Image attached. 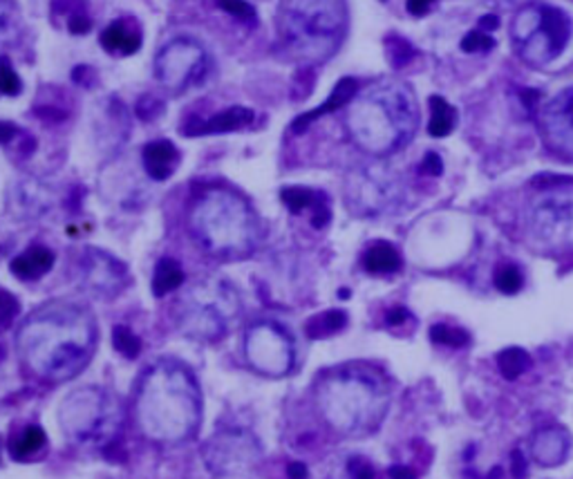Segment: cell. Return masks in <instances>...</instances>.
Masks as SVG:
<instances>
[{
    "label": "cell",
    "instance_id": "cell-1",
    "mask_svg": "<svg viewBox=\"0 0 573 479\" xmlns=\"http://www.w3.org/2000/svg\"><path fill=\"white\" fill-rule=\"evenodd\" d=\"M347 132L361 150L377 157L401 150L415 137L419 106L408 84L381 79L347 103Z\"/></svg>",
    "mask_w": 573,
    "mask_h": 479
},
{
    "label": "cell",
    "instance_id": "cell-2",
    "mask_svg": "<svg viewBox=\"0 0 573 479\" xmlns=\"http://www.w3.org/2000/svg\"><path fill=\"white\" fill-rule=\"evenodd\" d=\"M278 32L284 50L298 61H327L346 38V0H283Z\"/></svg>",
    "mask_w": 573,
    "mask_h": 479
},
{
    "label": "cell",
    "instance_id": "cell-3",
    "mask_svg": "<svg viewBox=\"0 0 573 479\" xmlns=\"http://www.w3.org/2000/svg\"><path fill=\"white\" fill-rule=\"evenodd\" d=\"M571 36V16L551 3L524 5L511 20L513 50L531 68H545L555 61L569 47Z\"/></svg>",
    "mask_w": 573,
    "mask_h": 479
},
{
    "label": "cell",
    "instance_id": "cell-4",
    "mask_svg": "<svg viewBox=\"0 0 573 479\" xmlns=\"http://www.w3.org/2000/svg\"><path fill=\"white\" fill-rule=\"evenodd\" d=\"M197 236L215 253H231L251 247L253 218L247 204L234 196L213 193L195 213Z\"/></svg>",
    "mask_w": 573,
    "mask_h": 479
},
{
    "label": "cell",
    "instance_id": "cell-5",
    "mask_svg": "<svg viewBox=\"0 0 573 479\" xmlns=\"http://www.w3.org/2000/svg\"><path fill=\"white\" fill-rule=\"evenodd\" d=\"M527 231L536 247L546 251L573 249V188L564 180L529 202Z\"/></svg>",
    "mask_w": 573,
    "mask_h": 479
},
{
    "label": "cell",
    "instance_id": "cell-6",
    "mask_svg": "<svg viewBox=\"0 0 573 479\" xmlns=\"http://www.w3.org/2000/svg\"><path fill=\"white\" fill-rule=\"evenodd\" d=\"M403 182L396 171L383 166V164H370L361 166L347 177L346 197L352 213L361 218H377V215L390 213L403 200Z\"/></svg>",
    "mask_w": 573,
    "mask_h": 479
},
{
    "label": "cell",
    "instance_id": "cell-7",
    "mask_svg": "<svg viewBox=\"0 0 573 479\" xmlns=\"http://www.w3.org/2000/svg\"><path fill=\"white\" fill-rule=\"evenodd\" d=\"M209 70V52L195 38L178 36L155 56V79L171 92H184L200 84Z\"/></svg>",
    "mask_w": 573,
    "mask_h": 479
},
{
    "label": "cell",
    "instance_id": "cell-8",
    "mask_svg": "<svg viewBox=\"0 0 573 479\" xmlns=\"http://www.w3.org/2000/svg\"><path fill=\"white\" fill-rule=\"evenodd\" d=\"M540 126L549 148L560 157L573 159V85L562 88L542 106Z\"/></svg>",
    "mask_w": 573,
    "mask_h": 479
},
{
    "label": "cell",
    "instance_id": "cell-9",
    "mask_svg": "<svg viewBox=\"0 0 573 479\" xmlns=\"http://www.w3.org/2000/svg\"><path fill=\"white\" fill-rule=\"evenodd\" d=\"M256 119L251 108L244 106H231L228 110L218 112L215 116L206 119V122L200 124H188V128H184V135H219V132H234L240 131V128L249 126V124Z\"/></svg>",
    "mask_w": 573,
    "mask_h": 479
},
{
    "label": "cell",
    "instance_id": "cell-10",
    "mask_svg": "<svg viewBox=\"0 0 573 479\" xmlns=\"http://www.w3.org/2000/svg\"><path fill=\"white\" fill-rule=\"evenodd\" d=\"M531 451L540 466H558L569 457V451H571V437H569L567 430L558 428V426L542 428L540 433L533 437Z\"/></svg>",
    "mask_w": 573,
    "mask_h": 479
},
{
    "label": "cell",
    "instance_id": "cell-11",
    "mask_svg": "<svg viewBox=\"0 0 573 479\" xmlns=\"http://www.w3.org/2000/svg\"><path fill=\"white\" fill-rule=\"evenodd\" d=\"M144 166L146 172L153 177L155 182H163V180H168V177L178 171L179 150L175 148L173 141H150L144 148Z\"/></svg>",
    "mask_w": 573,
    "mask_h": 479
},
{
    "label": "cell",
    "instance_id": "cell-12",
    "mask_svg": "<svg viewBox=\"0 0 573 479\" xmlns=\"http://www.w3.org/2000/svg\"><path fill=\"white\" fill-rule=\"evenodd\" d=\"M356 92H359V84H356L354 79H350V76H347V79H340L338 84H336V88L331 90V97L327 99V101L322 103V106H318L316 110L300 115L298 119H296V122L291 124V131H294V132L307 131L309 124L316 122L318 116H322V115H327V112H334V110H338V108L347 106V103H350L352 99L356 97Z\"/></svg>",
    "mask_w": 573,
    "mask_h": 479
},
{
    "label": "cell",
    "instance_id": "cell-13",
    "mask_svg": "<svg viewBox=\"0 0 573 479\" xmlns=\"http://www.w3.org/2000/svg\"><path fill=\"white\" fill-rule=\"evenodd\" d=\"M101 45L110 54L131 56L141 47V32L128 20H115L103 29Z\"/></svg>",
    "mask_w": 573,
    "mask_h": 479
},
{
    "label": "cell",
    "instance_id": "cell-14",
    "mask_svg": "<svg viewBox=\"0 0 573 479\" xmlns=\"http://www.w3.org/2000/svg\"><path fill=\"white\" fill-rule=\"evenodd\" d=\"M54 267V253L45 247H32L12 260L10 269L20 280H36Z\"/></svg>",
    "mask_w": 573,
    "mask_h": 479
},
{
    "label": "cell",
    "instance_id": "cell-15",
    "mask_svg": "<svg viewBox=\"0 0 573 479\" xmlns=\"http://www.w3.org/2000/svg\"><path fill=\"white\" fill-rule=\"evenodd\" d=\"M88 283L92 284L97 291H107V289H115L119 283V274H122V269H119V265L112 258L103 256V253H97L92 251L88 256Z\"/></svg>",
    "mask_w": 573,
    "mask_h": 479
},
{
    "label": "cell",
    "instance_id": "cell-16",
    "mask_svg": "<svg viewBox=\"0 0 573 479\" xmlns=\"http://www.w3.org/2000/svg\"><path fill=\"white\" fill-rule=\"evenodd\" d=\"M363 267L370 274H394L401 269V256L392 244L377 243L363 253Z\"/></svg>",
    "mask_w": 573,
    "mask_h": 479
},
{
    "label": "cell",
    "instance_id": "cell-17",
    "mask_svg": "<svg viewBox=\"0 0 573 479\" xmlns=\"http://www.w3.org/2000/svg\"><path fill=\"white\" fill-rule=\"evenodd\" d=\"M430 124H428V135L430 137H448L452 132L457 124V112L446 99L442 97H430Z\"/></svg>",
    "mask_w": 573,
    "mask_h": 479
},
{
    "label": "cell",
    "instance_id": "cell-18",
    "mask_svg": "<svg viewBox=\"0 0 573 479\" xmlns=\"http://www.w3.org/2000/svg\"><path fill=\"white\" fill-rule=\"evenodd\" d=\"M182 283H184V271L178 262L171 260V258H163V260L157 262V267H155V275H153L155 296L157 298L166 296V293L175 291Z\"/></svg>",
    "mask_w": 573,
    "mask_h": 479
},
{
    "label": "cell",
    "instance_id": "cell-19",
    "mask_svg": "<svg viewBox=\"0 0 573 479\" xmlns=\"http://www.w3.org/2000/svg\"><path fill=\"white\" fill-rule=\"evenodd\" d=\"M59 12L66 16L68 29L76 36L88 34L90 28H92V20H90L84 0H54V14H59Z\"/></svg>",
    "mask_w": 573,
    "mask_h": 479
},
{
    "label": "cell",
    "instance_id": "cell-20",
    "mask_svg": "<svg viewBox=\"0 0 573 479\" xmlns=\"http://www.w3.org/2000/svg\"><path fill=\"white\" fill-rule=\"evenodd\" d=\"M347 325V314L340 312V309H331V312L318 314L312 321H307V334L309 339H322V336H330L340 331Z\"/></svg>",
    "mask_w": 573,
    "mask_h": 479
},
{
    "label": "cell",
    "instance_id": "cell-21",
    "mask_svg": "<svg viewBox=\"0 0 573 479\" xmlns=\"http://www.w3.org/2000/svg\"><path fill=\"white\" fill-rule=\"evenodd\" d=\"M497 368L502 372V377L513 381V379H518L520 374H524L531 368V356L520 347H508L497 354Z\"/></svg>",
    "mask_w": 573,
    "mask_h": 479
},
{
    "label": "cell",
    "instance_id": "cell-22",
    "mask_svg": "<svg viewBox=\"0 0 573 479\" xmlns=\"http://www.w3.org/2000/svg\"><path fill=\"white\" fill-rule=\"evenodd\" d=\"M43 446H45V433H43L38 426H29V428H25L23 433L14 439V443H12V455H14V459L25 461L29 455L41 451Z\"/></svg>",
    "mask_w": 573,
    "mask_h": 479
},
{
    "label": "cell",
    "instance_id": "cell-23",
    "mask_svg": "<svg viewBox=\"0 0 573 479\" xmlns=\"http://www.w3.org/2000/svg\"><path fill=\"white\" fill-rule=\"evenodd\" d=\"M280 197H283L284 206L291 211V213H303L305 209H316V206H321L322 202H325V197L318 196V193L309 191V188H303V187H290V188H283V193H280Z\"/></svg>",
    "mask_w": 573,
    "mask_h": 479
},
{
    "label": "cell",
    "instance_id": "cell-24",
    "mask_svg": "<svg viewBox=\"0 0 573 479\" xmlns=\"http://www.w3.org/2000/svg\"><path fill=\"white\" fill-rule=\"evenodd\" d=\"M19 38V16L7 5V0H0V56L3 52L12 47Z\"/></svg>",
    "mask_w": 573,
    "mask_h": 479
},
{
    "label": "cell",
    "instance_id": "cell-25",
    "mask_svg": "<svg viewBox=\"0 0 573 479\" xmlns=\"http://www.w3.org/2000/svg\"><path fill=\"white\" fill-rule=\"evenodd\" d=\"M112 343H115V349L126 358H137L141 352V340L126 325H117L112 330Z\"/></svg>",
    "mask_w": 573,
    "mask_h": 479
},
{
    "label": "cell",
    "instance_id": "cell-26",
    "mask_svg": "<svg viewBox=\"0 0 573 479\" xmlns=\"http://www.w3.org/2000/svg\"><path fill=\"white\" fill-rule=\"evenodd\" d=\"M430 339L439 345H448V347H464L468 343V334L464 330H457V327L450 325H439L430 327Z\"/></svg>",
    "mask_w": 573,
    "mask_h": 479
},
{
    "label": "cell",
    "instance_id": "cell-27",
    "mask_svg": "<svg viewBox=\"0 0 573 479\" xmlns=\"http://www.w3.org/2000/svg\"><path fill=\"white\" fill-rule=\"evenodd\" d=\"M20 90H23V84H20L14 66H12L7 56H0V94H5V97H19Z\"/></svg>",
    "mask_w": 573,
    "mask_h": 479
},
{
    "label": "cell",
    "instance_id": "cell-28",
    "mask_svg": "<svg viewBox=\"0 0 573 479\" xmlns=\"http://www.w3.org/2000/svg\"><path fill=\"white\" fill-rule=\"evenodd\" d=\"M495 287L502 293H508V296L518 293L520 289H522V274L518 271V267H499V269L495 271Z\"/></svg>",
    "mask_w": 573,
    "mask_h": 479
},
{
    "label": "cell",
    "instance_id": "cell-29",
    "mask_svg": "<svg viewBox=\"0 0 573 479\" xmlns=\"http://www.w3.org/2000/svg\"><path fill=\"white\" fill-rule=\"evenodd\" d=\"M493 36H489V32H484V29H473L462 41V50L468 52V54H473V52H489L493 50Z\"/></svg>",
    "mask_w": 573,
    "mask_h": 479
},
{
    "label": "cell",
    "instance_id": "cell-30",
    "mask_svg": "<svg viewBox=\"0 0 573 479\" xmlns=\"http://www.w3.org/2000/svg\"><path fill=\"white\" fill-rule=\"evenodd\" d=\"M20 312V305L10 291H3L0 289V330H5V327L12 325L16 316Z\"/></svg>",
    "mask_w": 573,
    "mask_h": 479
},
{
    "label": "cell",
    "instance_id": "cell-31",
    "mask_svg": "<svg viewBox=\"0 0 573 479\" xmlns=\"http://www.w3.org/2000/svg\"><path fill=\"white\" fill-rule=\"evenodd\" d=\"M218 5L231 16H235V19L247 20V23H256V10L249 5L247 0H218Z\"/></svg>",
    "mask_w": 573,
    "mask_h": 479
},
{
    "label": "cell",
    "instance_id": "cell-32",
    "mask_svg": "<svg viewBox=\"0 0 573 479\" xmlns=\"http://www.w3.org/2000/svg\"><path fill=\"white\" fill-rule=\"evenodd\" d=\"M421 172H426V175H433V177H439L443 172V162L442 157H439L437 153H428L424 157V162H421Z\"/></svg>",
    "mask_w": 573,
    "mask_h": 479
},
{
    "label": "cell",
    "instance_id": "cell-33",
    "mask_svg": "<svg viewBox=\"0 0 573 479\" xmlns=\"http://www.w3.org/2000/svg\"><path fill=\"white\" fill-rule=\"evenodd\" d=\"M72 79H75L76 85H84V88H92L94 79H97V75H94L92 68H75V75H72Z\"/></svg>",
    "mask_w": 573,
    "mask_h": 479
},
{
    "label": "cell",
    "instance_id": "cell-34",
    "mask_svg": "<svg viewBox=\"0 0 573 479\" xmlns=\"http://www.w3.org/2000/svg\"><path fill=\"white\" fill-rule=\"evenodd\" d=\"M350 473H352V479H374L372 466L365 464V461H361V459L352 461Z\"/></svg>",
    "mask_w": 573,
    "mask_h": 479
},
{
    "label": "cell",
    "instance_id": "cell-35",
    "mask_svg": "<svg viewBox=\"0 0 573 479\" xmlns=\"http://www.w3.org/2000/svg\"><path fill=\"white\" fill-rule=\"evenodd\" d=\"M19 135V126L10 122H0V144H10Z\"/></svg>",
    "mask_w": 573,
    "mask_h": 479
},
{
    "label": "cell",
    "instance_id": "cell-36",
    "mask_svg": "<svg viewBox=\"0 0 573 479\" xmlns=\"http://www.w3.org/2000/svg\"><path fill=\"white\" fill-rule=\"evenodd\" d=\"M434 0H408V12H410L412 16H424L426 12L430 10V5H433Z\"/></svg>",
    "mask_w": 573,
    "mask_h": 479
},
{
    "label": "cell",
    "instance_id": "cell-37",
    "mask_svg": "<svg viewBox=\"0 0 573 479\" xmlns=\"http://www.w3.org/2000/svg\"><path fill=\"white\" fill-rule=\"evenodd\" d=\"M513 475L518 479L527 477V461H524L522 452H513Z\"/></svg>",
    "mask_w": 573,
    "mask_h": 479
},
{
    "label": "cell",
    "instance_id": "cell-38",
    "mask_svg": "<svg viewBox=\"0 0 573 479\" xmlns=\"http://www.w3.org/2000/svg\"><path fill=\"white\" fill-rule=\"evenodd\" d=\"M408 316H410V314H408V309H403V307L390 309V312H387V325H401V323L408 321Z\"/></svg>",
    "mask_w": 573,
    "mask_h": 479
},
{
    "label": "cell",
    "instance_id": "cell-39",
    "mask_svg": "<svg viewBox=\"0 0 573 479\" xmlns=\"http://www.w3.org/2000/svg\"><path fill=\"white\" fill-rule=\"evenodd\" d=\"M390 479H415V473L408 466H392Z\"/></svg>",
    "mask_w": 573,
    "mask_h": 479
},
{
    "label": "cell",
    "instance_id": "cell-40",
    "mask_svg": "<svg viewBox=\"0 0 573 479\" xmlns=\"http://www.w3.org/2000/svg\"><path fill=\"white\" fill-rule=\"evenodd\" d=\"M287 473H290L291 479H307V468H305V464H300V461L290 464Z\"/></svg>",
    "mask_w": 573,
    "mask_h": 479
},
{
    "label": "cell",
    "instance_id": "cell-41",
    "mask_svg": "<svg viewBox=\"0 0 573 479\" xmlns=\"http://www.w3.org/2000/svg\"><path fill=\"white\" fill-rule=\"evenodd\" d=\"M499 25L497 16H484V19L480 20V29H484V32H490V29H495Z\"/></svg>",
    "mask_w": 573,
    "mask_h": 479
},
{
    "label": "cell",
    "instance_id": "cell-42",
    "mask_svg": "<svg viewBox=\"0 0 573 479\" xmlns=\"http://www.w3.org/2000/svg\"><path fill=\"white\" fill-rule=\"evenodd\" d=\"M497 3H511V0H497Z\"/></svg>",
    "mask_w": 573,
    "mask_h": 479
}]
</instances>
